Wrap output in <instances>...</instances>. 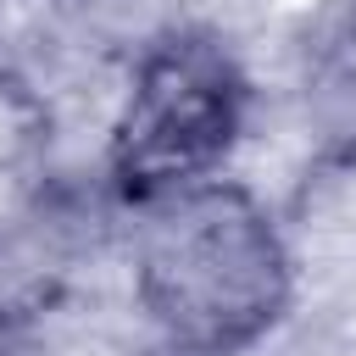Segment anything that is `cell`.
Instances as JSON below:
<instances>
[{"label":"cell","mask_w":356,"mask_h":356,"mask_svg":"<svg viewBox=\"0 0 356 356\" xmlns=\"http://www.w3.org/2000/svg\"><path fill=\"white\" fill-rule=\"evenodd\" d=\"M145 211L134 289L172 356H245L284 323L295 256L245 184L206 178Z\"/></svg>","instance_id":"cell-1"},{"label":"cell","mask_w":356,"mask_h":356,"mask_svg":"<svg viewBox=\"0 0 356 356\" xmlns=\"http://www.w3.org/2000/svg\"><path fill=\"white\" fill-rule=\"evenodd\" d=\"M250 78L239 56L206 28H167L128 72V95L111 122L106 178L117 200L156 206L189 184L217 178L245 134Z\"/></svg>","instance_id":"cell-2"},{"label":"cell","mask_w":356,"mask_h":356,"mask_svg":"<svg viewBox=\"0 0 356 356\" xmlns=\"http://www.w3.org/2000/svg\"><path fill=\"white\" fill-rule=\"evenodd\" d=\"M306 128L328 167H356V11L334 22L306 61Z\"/></svg>","instance_id":"cell-3"},{"label":"cell","mask_w":356,"mask_h":356,"mask_svg":"<svg viewBox=\"0 0 356 356\" xmlns=\"http://www.w3.org/2000/svg\"><path fill=\"white\" fill-rule=\"evenodd\" d=\"M50 150V106L17 72L0 67V172H22Z\"/></svg>","instance_id":"cell-4"}]
</instances>
